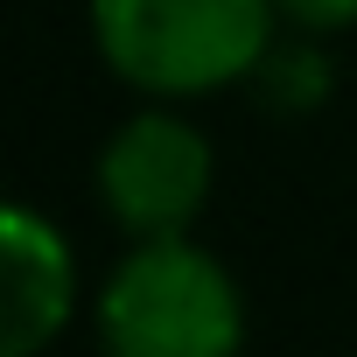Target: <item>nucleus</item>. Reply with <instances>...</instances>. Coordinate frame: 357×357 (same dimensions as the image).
<instances>
[{
    "instance_id": "nucleus-4",
    "label": "nucleus",
    "mask_w": 357,
    "mask_h": 357,
    "mask_svg": "<svg viewBox=\"0 0 357 357\" xmlns=\"http://www.w3.org/2000/svg\"><path fill=\"white\" fill-rule=\"evenodd\" d=\"M0 245H8V322H0V357H36L70 322L77 266H70L63 231L50 218H36L29 204L0 211Z\"/></svg>"
},
{
    "instance_id": "nucleus-5",
    "label": "nucleus",
    "mask_w": 357,
    "mask_h": 357,
    "mask_svg": "<svg viewBox=\"0 0 357 357\" xmlns=\"http://www.w3.org/2000/svg\"><path fill=\"white\" fill-rule=\"evenodd\" d=\"M280 15H294L301 29H350L357 0H280Z\"/></svg>"
},
{
    "instance_id": "nucleus-1",
    "label": "nucleus",
    "mask_w": 357,
    "mask_h": 357,
    "mask_svg": "<svg viewBox=\"0 0 357 357\" xmlns=\"http://www.w3.org/2000/svg\"><path fill=\"white\" fill-rule=\"evenodd\" d=\"M273 8L280 0H91V36L126 84L190 98L266 63Z\"/></svg>"
},
{
    "instance_id": "nucleus-2",
    "label": "nucleus",
    "mask_w": 357,
    "mask_h": 357,
    "mask_svg": "<svg viewBox=\"0 0 357 357\" xmlns=\"http://www.w3.org/2000/svg\"><path fill=\"white\" fill-rule=\"evenodd\" d=\"M98 343L105 357H238L245 301L231 273L183 231L140 238V252L98 294Z\"/></svg>"
},
{
    "instance_id": "nucleus-3",
    "label": "nucleus",
    "mask_w": 357,
    "mask_h": 357,
    "mask_svg": "<svg viewBox=\"0 0 357 357\" xmlns=\"http://www.w3.org/2000/svg\"><path fill=\"white\" fill-rule=\"evenodd\" d=\"M98 197L133 238H175L211 197V140L175 119V112H140L126 119L105 154H98Z\"/></svg>"
}]
</instances>
